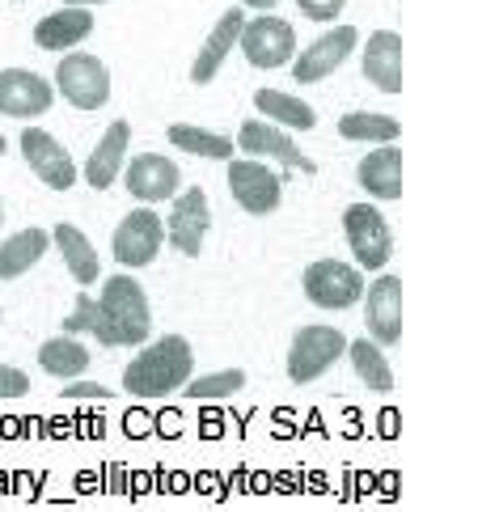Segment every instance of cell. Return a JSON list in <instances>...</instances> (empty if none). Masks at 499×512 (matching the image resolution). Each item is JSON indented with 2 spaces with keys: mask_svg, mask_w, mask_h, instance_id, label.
Masks as SVG:
<instances>
[{
  "mask_svg": "<svg viewBox=\"0 0 499 512\" xmlns=\"http://www.w3.org/2000/svg\"><path fill=\"white\" fill-rule=\"evenodd\" d=\"M195 352L182 335H165L123 369V390L132 398H170L191 381Z\"/></svg>",
  "mask_w": 499,
  "mask_h": 512,
  "instance_id": "cell-1",
  "label": "cell"
},
{
  "mask_svg": "<svg viewBox=\"0 0 499 512\" xmlns=\"http://www.w3.org/2000/svg\"><path fill=\"white\" fill-rule=\"evenodd\" d=\"M98 309L110 326V339L115 347H140L153 331V309H149V297L144 288L132 280V276H110L102 284V297H98Z\"/></svg>",
  "mask_w": 499,
  "mask_h": 512,
  "instance_id": "cell-2",
  "label": "cell"
},
{
  "mask_svg": "<svg viewBox=\"0 0 499 512\" xmlns=\"http://www.w3.org/2000/svg\"><path fill=\"white\" fill-rule=\"evenodd\" d=\"M339 356H347V339L335 326H301L288 347V377L297 381V386H309V381H318Z\"/></svg>",
  "mask_w": 499,
  "mask_h": 512,
  "instance_id": "cell-3",
  "label": "cell"
},
{
  "mask_svg": "<svg viewBox=\"0 0 499 512\" xmlns=\"http://www.w3.org/2000/svg\"><path fill=\"white\" fill-rule=\"evenodd\" d=\"M343 233H347V246L356 254V263L368 271H381L394 254V233L390 221L373 208V204H351L343 212Z\"/></svg>",
  "mask_w": 499,
  "mask_h": 512,
  "instance_id": "cell-4",
  "label": "cell"
},
{
  "mask_svg": "<svg viewBox=\"0 0 499 512\" xmlns=\"http://www.w3.org/2000/svg\"><path fill=\"white\" fill-rule=\"evenodd\" d=\"M305 297L318 305V309H330V314H339V309H351L360 297H364V280L360 271L351 263H339V259H318L305 267Z\"/></svg>",
  "mask_w": 499,
  "mask_h": 512,
  "instance_id": "cell-5",
  "label": "cell"
},
{
  "mask_svg": "<svg viewBox=\"0 0 499 512\" xmlns=\"http://www.w3.org/2000/svg\"><path fill=\"white\" fill-rule=\"evenodd\" d=\"M284 187L288 182L275 174L271 166H263V161H233L229 157V191L237 199V208L250 212V216H271L275 208H280V199H284Z\"/></svg>",
  "mask_w": 499,
  "mask_h": 512,
  "instance_id": "cell-6",
  "label": "cell"
},
{
  "mask_svg": "<svg viewBox=\"0 0 499 512\" xmlns=\"http://www.w3.org/2000/svg\"><path fill=\"white\" fill-rule=\"evenodd\" d=\"M55 85L77 111H102L110 102V72L98 56H64L55 68Z\"/></svg>",
  "mask_w": 499,
  "mask_h": 512,
  "instance_id": "cell-7",
  "label": "cell"
},
{
  "mask_svg": "<svg viewBox=\"0 0 499 512\" xmlns=\"http://www.w3.org/2000/svg\"><path fill=\"white\" fill-rule=\"evenodd\" d=\"M237 47L254 68H284L297 56V30L284 17H254L237 34Z\"/></svg>",
  "mask_w": 499,
  "mask_h": 512,
  "instance_id": "cell-8",
  "label": "cell"
},
{
  "mask_svg": "<svg viewBox=\"0 0 499 512\" xmlns=\"http://www.w3.org/2000/svg\"><path fill=\"white\" fill-rule=\"evenodd\" d=\"M165 242V225H161V216L144 204L136 212H127L115 237H110V246H115V259L123 267H149L157 259V250Z\"/></svg>",
  "mask_w": 499,
  "mask_h": 512,
  "instance_id": "cell-9",
  "label": "cell"
},
{
  "mask_svg": "<svg viewBox=\"0 0 499 512\" xmlns=\"http://www.w3.org/2000/svg\"><path fill=\"white\" fill-rule=\"evenodd\" d=\"M356 43H360L356 26H335V30H326L322 39H313L305 51H297V56H292V77H297L301 85L326 81L330 72H339V68L347 64V56L356 51Z\"/></svg>",
  "mask_w": 499,
  "mask_h": 512,
  "instance_id": "cell-10",
  "label": "cell"
},
{
  "mask_svg": "<svg viewBox=\"0 0 499 512\" xmlns=\"http://www.w3.org/2000/svg\"><path fill=\"white\" fill-rule=\"evenodd\" d=\"M22 157L43 187H51V191L77 187V161H72L64 144L55 136H47L43 127H26L22 132Z\"/></svg>",
  "mask_w": 499,
  "mask_h": 512,
  "instance_id": "cell-11",
  "label": "cell"
},
{
  "mask_svg": "<svg viewBox=\"0 0 499 512\" xmlns=\"http://www.w3.org/2000/svg\"><path fill=\"white\" fill-rule=\"evenodd\" d=\"M161 225H165L170 246L178 254H187V259H195V254L203 250V237H208V229H212V212H208V195H203V187L182 191V199H174V208Z\"/></svg>",
  "mask_w": 499,
  "mask_h": 512,
  "instance_id": "cell-12",
  "label": "cell"
},
{
  "mask_svg": "<svg viewBox=\"0 0 499 512\" xmlns=\"http://www.w3.org/2000/svg\"><path fill=\"white\" fill-rule=\"evenodd\" d=\"M55 89L30 68H5L0 72V115L9 119H39L51 111Z\"/></svg>",
  "mask_w": 499,
  "mask_h": 512,
  "instance_id": "cell-13",
  "label": "cell"
},
{
  "mask_svg": "<svg viewBox=\"0 0 499 512\" xmlns=\"http://www.w3.org/2000/svg\"><path fill=\"white\" fill-rule=\"evenodd\" d=\"M364 322L368 335L381 347H394L402 339V280L381 276L373 284H364Z\"/></svg>",
  "mask_w": 499,
  "mask_h": 512,
  "instance_id": "cell-14",
  "label": "cell"
},
{
  "mask_svg": "<svg viewBox=\"0 0 499 512\" xmlns=\"http://www.w3.org/2000/svg\"><path fill=\"white\" fill-rule=\"evenodd\" d=\"M237 149L250 153V157H271V161H284L288 170H301V174H318V166L297 149V144L288 140L284 127H275L267 119H246L242 132H237Z\"/></svg>",
  "mask_w": 499,
  "mask_h": 512,
  "instance_id": "cell-15",
  "label": "cell"
},
{
  "mask_svg": "<svg viewBox=\"0 0 499 512\" xmlns=\"http://www.w3.org/2000/svg\"><path fill=\"white\" fill-rule=\"evenodd\" d=\"M182 187V174L170 157L161 153H140L132 166H127V191H132L140 204H165V199H174Z\"/></svg>",
  "mask_w": 499,
  "mask_h": 512,
  "instance_id": "cell-16",
  "label": "cell"
},
{
  "mask_svg": "<svg viewBox=\"0 0 499 512\" xmlns=\"http://www.w3.org/2000/svg\"><path fill=\"white\" fill-rule=\"evenodd\" d=\"M360 68L381 94H398L402 89V34L398 30H377L373 39L364 43Z\"/></svg>",
  "mask_w": 499,
  "mask_h": 512,
  "instance_id": "cell-17",
  "label": "cell"
},
{
  "mask_svg": "<svg viewBox=\"0 0 499 512\" xmlns=\"http://www.w3.org/2000/svg\"><path fill=\"white\" fill-rule=\"evenodd\" d=\"M94 34V13L81 9V5H64L47 13L39 26H34V43H39L43 51H68L77 47L81 39H89Z\"/></svg>",
  "mask_w": 499,
  "mask_h": 512,
  "instance_id": "cell-18",
  "label": "cell"
},
{
  "mask_svg": "<svg viewBox=\"0 0 499 512\" xmlns=\"http://www.w3.org/2000/svg\"><path fill=\"white\" fill-rule=\"evenodd\" d=\"M242 26H246V13H242V9L220 13L216 30L208 34V43L199 47V56H195V64H191V81H195V85H208V81H216L220 64H225V56H229V51L237 47V34H242Z\"/></svg>",
  "mask_w": 499,
  "mask_h": 512,
  "instance_id": "cell-19",
  "label": "cell"
},
{
  "mask_svg": "<svg viewBox=\"0 0 499 512\" xmlns=\"http://www.w3.org/2000/svg\"><path fill=\"white\" fill-rule=\"evenodd\" d=\"M127 140H132V127H127L123 119H115L106 127V136L98 140V149L89 153V161H85V182L94 191H106L110 182L119 178V170H123V161H127Z\"/></svg>",
  "mask_w": 499,
  "mask_h": 512,
  "instance_id": "cell-20",
  "label": "cell"
},
{
  "mask_svg": "<svg viewBox=\"0 0 499 512\" xmlns=\"http://www.w3.org/2000/svg\"><path fill=\"white\" fill-rule=\"evenodd\" d=\"M356 182L373 199H402V153L394 144H377V153L360 161Z\"/></svg>",
  "mask_w": 499,
  "mask_h": 512,
  "instance_id": "cell-21",
  "label": "cell"
},
{
  "mask_svg": "<svg viewBox=\"0 0 499 512\" xmlns=\"http://www.w3.org/2000/svg\"><path fill=\"white\" fill-rule=\"evenodd\" d=\"M51 242L60 246L64 263H68V271H72V280H77L81 288L98 284V276H102V263H98L94 246H89V237H85L77 225H55V229H51Z\"/></svg>",
  "mask_w": 499,
  "mask_h": 512,
  "instance_id": "cell-22",
  "label": "cell"
},
{
  "mask_svg": "<svg viewBox=\"0 0 499 512\" xmlns=\"http://www.w3.org/2000/svg\"><path fill=\"white\" fill-rule=\"evenodd\" d=\"M254 106L263 119H275V127H284V132H309L318 115H313V106L284 94V89H258L254 94Z\"/></svg>",
  "mask_w": 499,
  "mask_h": 512,
  "instance_id": "cell-23",
  "label": "cell"
},
{
  "mask_svg": "<svg viewBox=\"0 0 499 512\" xmlns=\"http://www.w3.org/2000/svg\"><path fill=\"white\" fill-rule=\"evenodd\" d=\"M47 242H51L47 229H22V233H13L9 242H0V280L26 276V271L47 254Z\"/></svg>",
  "mask_w": 499,
  "mask_h": 512,
  "instance_id": "cell-24",
  "label": "cell"
},
{
  "mask_svg": "<svg viewBox=\"0 0 499 512\" xmlns=\"http://www.w3.org/2000/svg\"><path fill=\"white\" fill-rule=\"evenodd\" d=\"M351 369H356V377L373 394H390L394 390V373H390V360H385V347L373 343V339L351 343Z\"/></svg>",
  "mask_w": 499,
  "mask_h": 512,
  "instance_id": "cell-25",
  "label": "cell"
},
{
  "mask_svg": "<svg viewBox=\"0 0 499 512\" xmlns=\"http://www.w3.org/2000/svg\"><path fill=\"white\" fill-rule=\"evenodd\" d=\"M89 356L85 352V343H77V335H60V339H47L43 347H39V364L51 373V377H81L85 369H89Z\"/></svg>",
  "mask_w": 499,
  "mask_h": 512,
  "instance_id": "cell-26",
  "label": "cell"
},
{
  "mask_svg": "<svg viewBox=\"0 0 499 512\" xmlns=\"http://www.w3.org/2000/svg\"><path fill=\"white\" fill-rule=\"evenodd\" d=\"M339 136L343 140H360V144H394L402 136V123L394 115H377V111H351L339 119Z\"/></svg>",
  "mask_w": 499,
  "mask_h": 512,
  "instance_id": "cell-27",
  "label": "cell"
},
{
  "mask_svg": "<svg viewBox=\"0 0 499 512\" xmlns=\"http://www.w3.org/2000/svg\"><path fill=\"white\" fill-rule=\"evenodd\" d=\"M170 144L182 153H195V157H208V161H229L237 153V144L220 132H203V127H191V123H174L170 132Z\"/></svg>",
  "mask_w": 499,
  "mask_h": 512,
  "instance_id": "cell-28",
  "label": "cell"
},
{
  "mask_svg": "<svg viewBox=\"0 0 499 512\" xmlns=\"http://www.w3.org/2000/svg\"><path fill=\"white\" fill-rule=\"evenodd\" d=\"M64 335H94L98 343H106V347H115V339H110V326H106V318H102V309H98V301L94 297H77V309L64 318Z\"/></svg>",
  "mask_w": 499,
  "mask_h": 512,
  "instance_id": "cell-29",
  "label": "cell"
},
{
  "mask_svg": "<svg viewBox=\"0 0 499 512\" xmlns=\"http://www.w3.org/2000/svg\"><path fill=\"white\" fill-rule=\"evenodd\" d=\"M242 386H246V373H242V369H225V373H212V377H195V381H187V386H182V394L208 402V398H233Z\"/></svg>",
  "mask_w": 499,
  "mask_h": 512,
  "instance_id": "cell-30",
  "label": "cell"
},
{
  "mask_svg": "<svg viewBox=\"0 0 499 512\" xmlns=\"http://www.w3.org/2000/svg\"><path fill=\"white\" fill-rule=\"evenodd\" d=\"M30 394V377L13 364H0V398H26Z\"/></svg>",
  "mask_w": 499,
  "mask_h": 512,
  "instance_id": "cell-31",
  "label": "cell"
},
{
  "mask_svg": "<svg viewBox=\"0 0 499 512\" xmlns=\"http://www.w3.org/2000/svg\"><path fill=\"white\" fill-rule=\"evenodd\" d=\"M297 5L305 17H313V22H335V17H343L347 0H297Z\"/></svg>",
  "mask_w": 499,
  "mask_h": 512,
  "instance_id": "cell-32",
  "label": "cell"
},
{
  "mask_svg": "<svg viewBox=\"0 0 499 512\" xmlns=\"http://www.w3.org/2000/svg\"><path fill=\"white\" fill-rule=\"evenodd\" d=\"M60 394L64 398H89V402H106L110 398L106 386H98V381H81V377H68V386Z\"/></svg>",
  "mask_w": 499,
  "mask_h": 512,
  "instance_id": "cell-33",
  "label": "cell"
},
{
  "mask_svg": "<svg viewBox=\"0 0 499 512\" xmlns=\"http://www.w3.org/2000/svg\"><path fill=\"white\" fill-rule=\"evenodd\" d=\"M242 5H250V9H275L280 0H242Z\"/></svg>",
  "mask_w": 499,
  "mask_h": 512,
  "instance_id": "cell-34",
  "label": "cell"
},
{
  "mask_svg": "<svg viewBox=\"0 0 499 512\" xmlns=\"http://www.w3.org/2000/svg\"><path fill=\"white\" fill-rule=\"evenodd\" d=\"M68 5H81V9H89V5H106V0H68Z\"/></svg>",
  "mask_w": 499,
  "mask_h": 512,
  "instance_id": "cell-35",
  "label": "cell"
},
{
  "mask_svg": "<svg viewBox=\"0 0 499 512\" xmlns=\"http://www.w3.org/2000/svg\"><path fill=\"white\" fill-rule=\"evenodd\" d=\"M5 149H9V140H5V136H0V153H5Z\"/></svg>",
  "mask_w": 499,
  "mask_h": 512,
  "instance_id": "cell-36",
  "label": "cell"
},
{
  "mask_svg": "<svg viewBox=\"0 0 499 512\" xmlns=\"http://www.w3.org/2000/svg\"><path fill=\"white\" fill-rule=\"evenodd\" d=\"M0 221H5V204H0Z\"/></svg>",
  "mask_w": 499,
  "mask_h": 512,
  "instance_id": "cell-37",
  "label": "cell"
}]
</instances>
